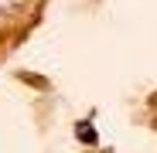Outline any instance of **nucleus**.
Returning <instances> with one entry per match:
<instances>
[{"mask_svg":"<svg viewBox=\"0 0 157 153\" xmlns=\"http://www.w3.org/2000/svg\"><path fill=\"white\" fill-rule=\"evenodd\" d=\"M78 133H82V140H86V143H92V129H89V126H86V122H82V126H78Z\"/></svg>","mask_w":157,"mask_h":153,"instance_id":"2","label":"nucleus"},{"mask_svg":"<svg viewBox=\"0 0 157 153\" xmlns=\"http://www.w3.org/2000/svg\"><path fill=\"white\" fill-rule=\"evenodd\" d=\"M14 10H21V0H0V17H10Z\"/></svg>","mask_w":157,"mask_h":153,"instance_id":"1","label":"nucleus"}]
</instances>
